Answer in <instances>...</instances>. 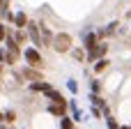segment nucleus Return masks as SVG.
Segmentation results:
<instances>
[{
  "mask_svg": "<svg viewBox=\"0 0 131 129\" xmlns=\"http://www.w3.org/2000/svg\"><path fill=\"white\" fill-rule=\"evenodd\" d=\"M21 55L25 58V62H28L30 67H35V69H41V67H44V58H41V53H39L35 46L23 48V51H21Z\"/></svg>",
  "mask_w": 131,
  "mask_h": 129,
  "instance_id": "obj_1",
  "label": "nucleus"
},
{
  "mask_svg": "<svg viewBox=\"0 0 131 129\" xmlns=\"http://www.w3.org/2000/svg\"><path fill=\"white\" fill-rule=\"evenodd\" d=\"M58 53H67V51H71V35H67V32H58V35H53V44H51Z\"/></svg>",
  "mask_w": 131,
  "mask_h": 129,
  "instance_id": "obj_2",
  "label": "nucleus"
},
{
  "mask_svg": "<svg viewBox=\"0 0 131 129\" xmlns=\"http://www.w3.org/2000/svg\"><path fill=\"white\" fill-rule=\"evenodd\" d=\"M25 32H28V37L32 39V44H35V46H41V32H39V23H35V21H28V25H25Z\"/></svg>",
  "mask_w": 131,
  "mask_h": 129,
  "instance_id": "obj_3",
  "label": "nucleus"
},
{
  "mask_svg": "<svg viewBox=\"0 0 131 129\" xmlns=\"http://www.w3.org/2000/svg\"><path fill=\"white\" fill-rule=\"evenodd\" d=\"M106 53H108V44H104V42H99V44H97V46H94V48H92V51L88 53V58H90V60L94 62V60H99V58H104Z\"/></svg>",
  "mask_w": 131,
  "mask_h": 129,
  "instance_id": "obj_4",
  "label": "nucleus"
},
{
  "mask_svg": "<svg viewBox=\"0 0 131 129\" xmlns=\"http://www.w3.org/2000/svg\"><path fill=\"white\" fill-rule=\"evenodd\" d=\"M39 32H41V46H51V44H53V32H51V28L39 25Z\"/></svg>",
  "mask_w": 131,
  "mask_h": 129,
  "instance_id": "obj_5",
  "label": "nucleus"
},
{
  "mask_svg": "<svg viewBox=\"0 0 131 129\" xmlns=\"http://www.w3.org/2000/svg\"><path fill=\"white\" fill-rule=\"evenodd\" d=\"M48 111H51L53 115H64V111H67V102H53V104L48 106Z\"/></svg>",
  "mask_w": 131,
  "mask_h": 129,
  "instance_id": "obj_6",
  "label": "nucleus"
},
{
  "mask_svg": "<svg viewBox=\"0 0 131 129\" xmlns=\"http://www.w3.org/2000/svg\"><path fill=\"white\" fill-rule=\"evenodd\" d=\"M25 25H28L25 12H16V14H14V28H25Z\"/></svg>",
  "mask_w": 131,
  "mask_h": 129,
  "instance_id": "obj_7",
  "label": "nucleus"
},
{
  "mask_svg": "<svg viewBox=\"0 0 131 129\" xmlns=\"http://www.w3.org/2000/svg\"><path fill=\"white\" fill-rule=\"evenodd\" d=\"M32 90H37V92H44V95H48V92L53 90V85H48V83H44V81H35V83H32Z\"/></svg>",
  "mask_w": 131,
  "mask_h": 129,
  "instance_id": "obj_8",
  "label": "nucleus"
},
{
  "mask_svg": "<svg viewBox=\"0 0 131 129\" xmlns=\"http://www.w3.org/2000/svg\"><path fill=\"white\" fill-rule=\"evenodd\" d=\"M108 65H111V62H108L106 58H99V60H94V72H97V74H101V72H106V69H108Z\"/></svg>",
  "mask_w": 131,
  "mask_h": 129,
  "instance_id": "obj_9",
  "label": "nucleus"
},
{
  "mask_svg": "<svg viewBox=\"0 0 131 129\" xmlns=\"http://www.w3.org/2000/svg\"><path fill=\"white\" fill-rule=\"evenodd\" d=\"M23 76H25V78H32V81H41V74L35 72V67H25V69H23Z\"/></svg>",
  "mask_w": 131,
  "mask_h": 129,
  "instance_id": "obj_10",
  "label": "nucleus"
},
{
  "mask_svg": "<svg viewBox=\"0 0 131 129\" xmlns=\"http://www.w3.org/2000/svg\"><path fill=\"white\" fill-rule=\"evenodd\" d=\"M60 127H62V129H74V122H71L67 115H62V120H60Z\"/></svg>",
  "mask_w": 131,
  "mask_h": 129,
  "instance_id": "obj_11",
  "label": "nucleus"
},
{
  "mask_svg": "<svg viewBox=\"0 0 131 129\" xmlns=\"http://www.w3.org/2000/svg\"><path fill=\"white\" fill-rule=\"evenodd\" d=\"M71 55H74L76 60H85V51H83V48H74V51H71Z\"/></svg>",
  "mask_w": 131,
  "mask_h": 129,
  "instance_id": "obj_12",
  "label": "nucleus"
},
{
  "mask_svg": "<svg viewBox=\"0 0 131 129\" xmlns=\"http://www.w3.org/2000/svg\"><path fill=\"white\" fill-rule=\"evenodd\" d=\"M2 120H5V122H14V120H16V113H14V111H7V113L2 115Z\"/></svg>",
  "mask_w": 131,
  "mask_h": 129,
  "instance_id": "obj_13",
  "label": "nucleus"
},
{
  "mask_svg": "<svg viewBox=\"0 0 131 129\" xmlns=\"http://www.w3.org/2000/svg\"><path fill=\"white\" fill-rule=\"evenodd\" d=\"M7 32H9V28H7L5 23H0V42H5V37H7Z\"/></svg>",
  "mask_w": 131,
  "mask_h": 129,
  "instance_id": "obj_14",
  "label": "nucleus"
},
{
  "mask_svg": "<svg viewBox=\"0 0 131 129\" xmlns=\"http://www.w3.org/2000/svg\"><path fill=\"white\" fill-rule=\"evenodd\" d=\"M106 120H108V127H111V129H120V125H117V122H115V120H113L111 115H108Z\"/></svg>",
  "mask_w": 131,
  "mask_h": 129,
  "instance_id": "obj_15",
  "label": "nucleus"
},
{
  "mask_svg": "<svg viewBox=\"0 0 131 129\" xmlns=\"http://www.w3.org/2000/svg\"><path fill=\"white\" fill-rule=\"evenodd\" d=\"M67 85H69V90H71V92H76V90H78V85H76V81H67Z\"/></svg>",
  "mask_w": 131,
  "mask_h": 129,
  "instance_id": "obj_16",
  "label": "nucleus"
},
{
  "mask_svg": "<svg viewBox=\"0 0 131 129\" xmlns=\"http://www.w3.org/2000/svg\"><path fill=\"white\" fill-rule=\"evenodd\" d=\"M101 90V85H99V81H92V92H99Z\"/></svg>",
  "mask_w": 131,
  "mask_h": 129,
  "instance_id": "obj_17",
  "label": "nucleus"
},
{
  "mask_svg": "<svg viewBox=\"0 0 131 129\" xmlns=\"http://www.w3.org/2000/svg\"><path fill=\"white\" fill-rule=\"evenodd\" d=\"M5 9H7V0H0V14H2Z\"/></svg>",
  "mask_w": 131,
  "mask_h": 129,
  "instance_id": "obj_18",
  "label": "nucleus"
},
{
  "mask_svg": "<svg viewBox=\"0 0 131 129\" xmlns=\"http://www.w3.org/2000/svg\"><path fill=\"white\" fill-rule=\"evenodd\" d=\"M120 129H131V127H120Z\"/></svg>",
  "mask_w": 131,
  "mask_h": 129,
  "instance_id": "obj_19",
  "label": "nucleus"
}]
</instances>
